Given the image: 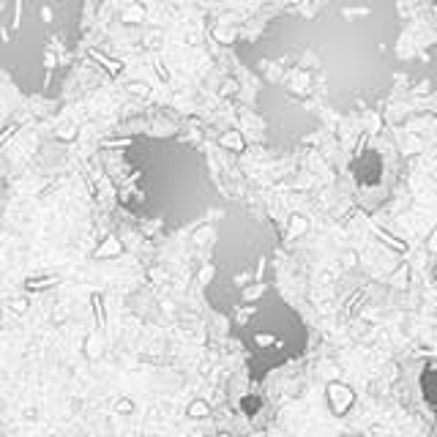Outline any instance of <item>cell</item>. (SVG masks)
<instances>
[{
    "instance_id": "1",
    "label": "cell",
    "mask_w": 437,
    "mask_h": 437,
    "mask_svg": "<svg viewBox=\"0 0 437 437\" xmlns=\"http://www.w3.org/2000/svg\"><path fill=\"white\" fill-rule=\"evenodd\" d=\"M328 399H331V410L336 412V416H341V412H347L350 404H353V391H350V385H344V383H331Z\"/></svg>"
},
{
    "instance_id": "2",
    "label": "cell",
    "mask_w": 437,
    "mask_h": 437,
    "mask_svg": "<svg viewBox=\"0 0 437 437\" xmlns=\"http://www.w3.org/2000/svg\"><path fill=\"white\" fill-rule=\"evenodd\" d=\"M290 229H292V235H304L306 229H309V221L304 216H292L290 219Z\"/></svg>"
},
{
    "instance_id": "3",
    "label": "cell",
    "mask_w": 437,
    "mask_h": 437,
    "mask_svg": "<svg viewBox=\"0 0 437 437\" xmlns=\"http://www.w3.org/2000/svg\"><path fill=\"white\" fill-rule=\"evenodd\" d=\"M19 17H22V0H17V6H14V28H19Z\"/></svg>"
},
{
    "instance_id": "4",
    "label": "cell",
    "mask_w": 437,
    "mask_h": 437,
    "mask_svg": "<svg viewBox=\"0 0 437 437\" xmlns=\"http://www.w3.org/2000/svg\"><path fill=\"white\" fill-rule=\"evenodd\" d=\"M52 282H58L55 276H50V279H38V282H28V287H44V284H52Z\"/></svg>"
},
{
    "instance_id": "5",
    "label": "cell",
    "mask_w": 437,
    "mask_h": 437,
    "mask_svg": "<svg viewBox=\"0 0 437 437\" xmlns=\"http://www.w3.org/2000/svg\"><path fill=\"white\" fill-rule=\"evenodd\" d=\"M96 314H99V325H104V312H101V298L96 295Z\"/></svg>"
},
{
    "instance_id": "6",
    "label": "cell",
    "mask_w": 437,
    "mask_h": 437,
    "mask_svg": "<svg viewBox=\"0 0 437 437\" xmlns=\"http://www.w3.org/2000/svg\"><path fill=\"white\" fill-rule=\"evenodd\" d=\"M341 262H347V265H355V254H344V257H341Z\"/></svg>"
},
{
    "instance_id": "7",
    "label": "cell",
    "mask_w": 437,
    "mask_h": 437,
    "mask_svg": "<svg viewBox=\"0 0 437 437\" xmlns=\"http://www.w3.org/2000/svg\"><path fill=\"white\" fill-rule=\"evenodd\" d=\"M429 249H432V251H437V235L432 238V243H429Z\"/></svg>"
}]
</instances>
